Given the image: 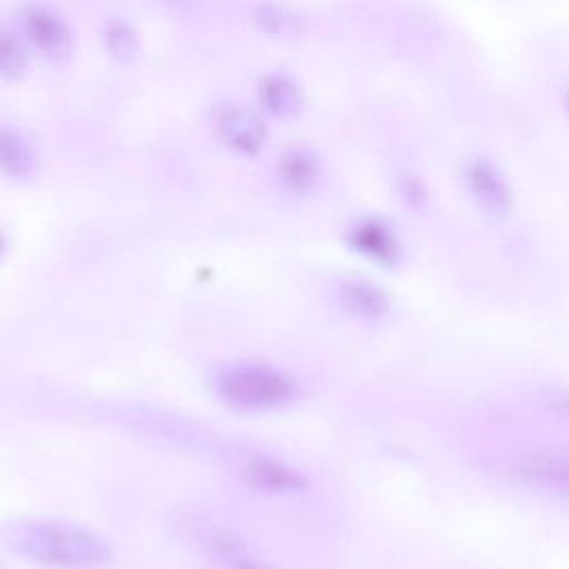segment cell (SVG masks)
I'll return each mask as SVG.
<instances>
[{"instance_id": "9c48e42d", "label": "cell", "mask_w": 569, "mask_h": 569, "mask_svg": "<svg viewBox=\"0 0 569 569\" xmlns=\"http://www.w3.org/2000/svg\"><path fill=\"white\" fill-rule=\"evenodd\" d=\"M462 184L473 204L493 220H505L513 209V189L498 162L471 156L462 164Z\"/></svg>"}, {"instance_id": "277c9868", "label": "cell", "mask_w": 569, "mask_h": 569, "mask_svg": "<svg viewBox=\"0 0 569 569\" xmlns=\"http://www.w3.org/2000/svg\"><path fill=\"white\" fill-rule=\"evenodd\" d=\"M120 420L129 422L136 431L149 433L151 438L164 445H171L173 449L187 451L191 456L218 460L220 465L229 460V456L238 445L233 440H227L200 427L198 422H191L187 418H180L153 407H124L120 413Z\"/></svg>"}, {"instance_id": "8fae6325", "label": "cell", "mask_w": 569, "mask_h": 569, "mask_svg": "<svg viewBox=\"0 0 569 569\" xmlns=\"http://www.w3.org/2000/svg\"><path fill=\"white\" fill-rule=\"evenodd\" d=\"M347 244L380 267H393L402 258V242L396 227L380 216L358 218L347 229Z\"/></svg>"}, {"instance_id": "603a6c76", "label": "cell", "mask_w": 569, "mask_h": 569, "mask_svg": "<svg viewBox=\"0 0 569 569\" xmlns=\"http://www.w3.org/2000/svg\"><path fill=\"white\" fill-rule=\"evenodd\" d=\"M0 569H2V567H0Z\"/></svg>"}, {"instance_id": "7a4b0ae2", "label": "cell", "mask_w": 569, "mask_h": 569, "mask_svg": "<svg viewBox=\"0 0 569 569\" xmlns=\"http://www.w3.org/2000/svg\"><path fill=\"white\" fill-rule=\"evenodd\" d=\"M216 398L238 413H269L298 398L296 380L264 362H231L211 378Z\"/></svg>"}, {"instance_id": "ac0fdd59", "label": "cell", "mask_w": 569, "mask_h": 569, "mask_svg": "<svg viewBox=\"0 0 569 569\" xmlns=\"http://www.w3.org/2000/svg\"><path fill=\"white\" fill-rule=\"evenodd\" d=\"M538 405L547 411L558 416L560 420L569 422V387L565 385H545L538 389Z\"/></svg>"}, {"instance_id": "7c38bea8", "label": "cell", "mask_w": 569, "mask_h": 569, "mask_svg": "<svg viewBox=\"0 0 569 569\" xmlns=\"http://www.w3.org/2000/svg\"><path fill=\"white\" fill-rule=\"evenodd\" d=\"M256 98L262 116L280 122L296 120L307 107L305 87L289 71H269L256 82Z\"/></svg>"}, {"instance_id": "7402d4cb", "label": "cell", "mask_w": 569, "mask_h": 569, "mask_svg": "<svg viewBox=\"0 0 569 569\" xmlns=\"http://www.w3.org/2000/svg\"><path fill=\"white\" fill-rule=\"evenodd\" d=\"M565 107H567V113H569V84L565 89Z\"/></svg>"}, {"instance_id": "ffe728a7", "label": "cell", "mask_w": 569, "mask_h": 569, "mask_svg": "<svg viewBox=\"0 0 569 569\" xmlns=\"http://www.w3.org/2000/svg\"><path fill=\"white\" fill-rule=\"evenodd\" d=\"M169 13H176V16H189L193 13L202 0H158Z\"/></svg>"}, {"instance_id": "9a60e30c", "label": "cell", "mask_w": 569, "mask_h": 569, "mask_svg": "<svg viewBox=\"0 0 569 569\" xmlns=\"http://www.w3.org/2000/svg\"><path fill=\"white\" fill-rule=\"evenodd\" d=\"M249 20L256 31L273 40H298L307 33V18L280 0L256 2L249 11Z\"/></svg>"}, {"instance_id": "2e32d148", "label": "cell", "mask_w": 569, "mask_h": 569, "mask_svg": "<svg viewBox=\"0 0 569 569\" xmlns=\"http://www.w3.org/2000/svg\"><path fill=\"white\" fill-rule=\"evenodd\" d=\"M100 40L104 53L118 64H131L142 51L138 29L122 16H111L102 22Z\"/></svg>"}, {"instance_id": "5bb4252c", "label": "cell", "mask_w": 569, "mask_h": 569, "mask_svg": "<svg viewBox=\"0 0 569 569\" xmlns=\"http://www.w3.org/2000/svg\"><path fill=\"white\" fill-rule=\"evenodd\" d=\"M336 305L360 320H380L391 311L389 293L365 278H342L333 287Z\"/></svg>"}, {"instance_id": "30bf717a", "label": "cell", "mask_w": 569, "mask_h": 569, "mask_svg": "<svg viewBox=\"0 0 569 569\" xmlns=\"http://www.w3.org/2000/svg\"><path fill=\"white\" fill-rule=\"evenodd\" d=\"M273 178L284 196L305 200L320 189L325 178V162L316 149L307 144H293L280 151L273 164Z\"/></svg>"}, {"instance_id": "6da1fadb", "label": "cell", "mask_w": 569, "mask_h": 569, "mask_svg": "<svg viewBox=\"0 0 569 569\" xmlns=\"http://www.w3.org/2000/svg\"><path fill=\"white\" fill-rule=\"evenodd\" d=\"M0 542L44 569H102L113 560V547L102 533L53 518L7 520L0 525Z\"/></svg>"}, {"instance_id": "52a82bcc", "label": "cell", "mask_w": 569, "mask_h": 569, "mask_svg": "<svg viewBox=\"0 0 569 569\" xmlns=\"http://www.w3.org/2000/svg\"><path fill=\"white\" fill-rule=\"evenodd\" d=\"M505 473L538 493L569 500V449L542 447L511 456Z\"/></svg>"}, {"instance_id": "ba28073f", "label": "cell", "mask_w": 569, "mask_h": 569, "mask_svg": "<svg viewBox=\"0 0 569 569\" xmlns=\"http://www.w3.org/2000/svg\"><path fill=\"white\" fill-rule=\"evenodd\" d=\"M22 31L33 51L49 62H67L76 51V36L64 18L53 4L42 0H31L22 7Z\"/></svg>"}, {"instance_id": "d6986e66", "label": "cell", "mask_w": 569, "mask_h": 569, "mask_svg": "<svg viewBox=\"0 0 569 569\" xmlns=\"http://www.w3.org/2000/svg\"><path fill=\"white\" fill-rule=\"evenodd\" d=\"M398 189H400V196L405 198V202L411 207H422L427 202V187L413 173H402L398 180Z\"/></svg>"}, {"instance_id": "5b68a950", "label": "cell", "mask_w": 569, "mask_h": 569, "mask_svg": "<svg viewBox=\"0 0 569 569\" xmlns=\"http://www.w3.org/2000/svg\"><path fill=\"white\" fill-rule=\"evenodd\" d=\"M207 124L216 142L240 158L260 156L269 140L264 116L236 100L213 102L207 113Z\"/></svg>"}, {"instance_id": "e0dca14e", "label": "cell", "mask_w": 569, "mask_h": 569, "mask_svg": "<svg viewBox=\"0 0 569 569\" xmlns=\"http://www.w3.org/2000/svg\"><path fill=\"white\" fill-rule=\"evenodd\" d=\"M29 42L9 27H0V78L7 82L22 80L29 71Z\"/></svg>"}, {"instance_id": "4fadbf2b", "label": "cell", "mask_w": 569, "mask_h": 569, "mask_svg": "<svg viewBox=\"0 0 569 569\" xmlns=\"http://www.w3.org/2000/svg\"><path fill=\"white\" fill-rule=\"evenodd\" d=\"M40 171V153L27 131L0 122V176L11 182H29Z\"/></svg>"}, {"instance_id": "8992f818", "label": "cell", "mask_w": 569, "mask_h": 569, "mask_svg": "<svg viewBox=\"0 0 569 569\" xmlns=\"http://www.w3.org/2000/svg\"><path fill=\"white\" fill-rule=\"evenodd\" d=\"M224 467L247 489L267 496L302 493L309 487L307 478L298 469L267 451H258L247 445H238Z\"/></svg>"}, {"instance_id": "3957f363", "label": "cell", "mask_w": 569, "mask_h": 569, "mask_svg": "<svg viewBox=\"0 0 569 569\" xmlns=\"http://www.w3.org/2000/svg\"><path fill=\"white\" fill-rule=\"evenodd\" d=\"M176 527L187 547L211 569H280L264 558L233 525L209 511H182Z\"/></svg>"}, {"instance_id": "44dd1931", "label": "cell", "mask_w": 569, "mask_h": 569, "mask_svg": "<svg viewBox=\"0 0 569 569\" xmlns=\"http://www.w3.org/2000/svg\"><path fill=\"white\" fill-rule=\"evenodd\" d=\"M4 251H7V238L0 233V258L4 256Z\"/></svg>"}]
</instances>
